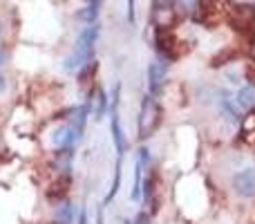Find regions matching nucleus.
I'll return each instance as SVG.
<instances>
[{
    "label": "nucleus",
    "mask_w": 255,
    "mask_h": 224,
    "mask_svg": "<svg viewBox=\"0 0 255 224\" xmlns=\"http://www.w3.org/2000/svg\"><path fill=\"white\" fill-rule=\"evenodd\" d=\"M97 40H99V25H97V22H92V25L85 27V29L81 31V36L76 38L74 52L65 58V70L67 72H74V70H79V67H83L85 63L92 61Z\"/></svg>",
    "instance_id": "nucleus-1"
},
{
    "label": "nucleus",
    "mask_w": 255,
    "mask_h": 224,
    "mask_svg": "<svg viewBox=\"0 0 255 224\" xmlns=\"http://www.w3.org/2000/svg\"><path fill=\"white\" fill-rule=\"evenodd\" d=\"M161 123V106L157 97H143L139 108V139H148Z\"/></svg>",
    "instance_id": "nucleus-2"
},
{
    "label": "nucleus",
    "mask_w": 255,
    "mask_h": 224,
    "mask_svg": "<svg viewBox=\"0 0 255 224\" xmlns=\"http://www.w3.org/2000/svg\"><path fill=\"white\" fill-rule=\"evenodd\" d=\"M168 79V61L166 58H157V61L150 63L148 67V90H150V97H159L166 85Z\"/></svg>",
    "instance_id": "nucleus-3"
},
{
    "label": "nucleus",
    "mask_w": 255,
    "mask_h": 224,
    "mask_svg": "<svg viewBox=\"0 0 255 224\" xmlns=\"http://www.w3.org/2000/svg\"><path fill=\"white\" fill-rule=\"evenodd\" d=\"M110 126H112V139H115V148H117V157H124L126 153V135L121 128V117H119V85L115 90V103H112V117H110Z\"/></svg>",
    "instance_id": "nucleus-4"
},
{
    "label": "nucleus",
    "mask_w": 255,
    "mask_h": 224,
    "mask_svg": "<svg viewBox=\"0 0 255 224\" xmlns=\"http://www.w3.org/2000/svg\"><path fill=\"white\" fill-rule=\"evenodd\" d=\"M231 22L235 25V29H255V4H235L231 9Z\"/></svg>",
    "instance_id": "nucleus-5"
},
{
    "label": "nucleus",
    "mask_w": 255,
    "mask_h": 224,
    "mask_svg": "<svg viewBox=\"0 0 255 224\" xmlns=\"http://www.w3.org/2000/svg\"><path fill=\"white\" fill-rule=\"evenodd\" d=\"M150 162V150L148 148H141L139 155H136V166H134V182H132V200H141V191H143V173L145 166Z\"/></svg>",
    "instance_id": "nucleus-6"
},
{
    "label": "nucleus",
    "mask_w": 255,
    "mask_h": 224,
    "mask_svg": "<svg viewBox=\"0 0 255 224\" xmlns=\"http://www.w3.org/2000/svg\"><path fill=\"white\" fill-rule=\"evenodd\" d=\"M233 189L242 198H255V168H247V171L238 173L233 177Z\"/></svg>",
    "instance_id": "nucleus-7"
},
{
    "label": "nucleus",
    "mask_w": 255,
    "mask_h": 224,
    "mask_svg": "<svg viewBox=\"0 0 255 224\" xmlns=\"http://www.w3.org/2000/svg\"><path fill=\"white\" fill-rule=\"evenodd\" d=\"M152 22L157 29H170L175 25V9H172V4H154Z\"/></svg>",
    "instance_id": "nucleus-8"
},
{
    "label": "nucleus",
    "mask_w": 255,
    "mask_h": 224,
    "mask_svg": "<svg viewBox=\"0 0 255 224\" xmlns=\"http://www.w3.org/2000/svg\"><path fill=\"white\" fill-rule=\"evenodd\" d=\"M81 135H83V132L76 130L72 123H67V126L58 128V130L54 132V144H56L58 148H72V146L81 139Z\"/></svg>",
    "instance_id": "nucleus-9"
},
{
    "label": "nucleus",
    "mask_w": 255,
    "mask_h": 224,
    "mask_svg": "<svg viewBox=\"0 0 255 224\" xmlns=\"http://www.w3.org/2000/svg\"><path fill=\"white\" fill-rule=\"evenodd\" d=\"M101 2L103 0H85V9L81 11V18L92 25V22L97 20V16H99V7H101Z\"/></svg>",
    "instance_id": "nucleus-10"
},
{
    "label": "nucleus",
    "mask_w": 255,
    "mask_h": 224,
    "mask_svg": "<svg viewBox=\"0 0 255 224\" xmlns=\"http://www.w3.org/2000/svg\"><path fill=\"white\" fill-rule=\"evenodd\" d=\"M238 106L244 110H251L255 108V88H242L238 92Z\"/></svg>",
    "instance_id": "nucleus-11"
},
{
    "label": "nucleus",
    "mask_w": 255,
    "mask_h": 224,
    "mask_svg": "<svg viewBox=\"0 0 255 224\" xmlns=\"http://www.w3.org/2000/svg\"><path fill=\"white\" fill-rule=\"evenodd\" d=\"M54 224H74V209L72 204H61V209L56 211V218H54Z\"/></svg>",
    "instance_id": "nucleus-12"
},
{
    "label": "nucleus",
    "mask_w": 255,
    "mask_h": 224,
    "mask_svg": "<svg viewBox=\"0 0 255 224\" xmlns=\"http://www.w3.org/2000/svg\"><path fill=\"white\" fill-rule=\"evenodd\" d=\"M94 99H97V101H94V110H92V114H94L97 119H101L103 114L108 112V99H106V92H103L101 88L94 90Z\"/></svg>",
    "instance_id": "nucleus-13"
},
{
    "label": "nucleus",
    "mask_w": 255,
    "mask_h": 224,
    "mask_svg": "<svg viewBox=\"0 0 255 224\" xmlns=\"http://www.w3.org/2000/svg\"><path fill=\"white\" fill-rule=\"evenodd\" d=\"M67 189H70V180H58L56 184H52V189L47 191V198L49 200H63V195L67 193Z\"/></svg>",
    "instance_id": "nucleus-14"
},
{
    "label": "nucleus",
    "mask_w": 255,
    "mask_h": 224,
    "mask_svg": "<svg viewBox=\"0 0 255 224\" xmlns=\"http://www.w3.org/2000/svg\"><path fill=\"white\" fill-rule=\"evenodd\" d=\"M94 74H97V63L94 61H90V63H85L83 67H81V72H79V83H90V81L94 79Z\"/></svg>",
    "instance_id": "nucleus-15"
},
{
    "label": "nucleus",
    "mask_w": 255,
    "mask_h": 224,
    "mask_svg": "<svg viewBox=\"0 0 255 224\" xmlns=\"http://www.w3.org/2000/svg\"><path fill=\"white\" fill-rule=\"evenodd\" d=\"M119 186H121V159L117 162V166H115V182H112V189H110V193H108L106 202H110V200L119 193Z\"/></svg>",
    "instance_id": "nucleus-16"
},
{
    "label": "nucleus",
    "mask_w": 255,
    "mask_h": 224,
    "mask_svg": "<svg viewBox=\"0 0 255 224\" xmlns=\"http://www.w3.org/2000/svg\"><path fill=\"white\" fill-rule=\"evenodd\" d=\"M132 224H152V220H150L148 213H139V216L134 218V222H132Z\"/></svg>",
    "instance_id": "nucleus-17"
},
{
    "label": "nucleus",
    "mask_w": 255,
    "mask_h": 224,
    "mask_svg": "<svg viewBox=\"0 0 255 224\" xmlns=\"http://www.w3.org/2000/svg\"><path fill=\"white\" fill-rule=\"evenodd\" d=\"M247 79L251 81V85H255V63H251V65L247 67Z\"/></svg>",
    "instance_id": "nucleus-18"
},
{
    "label": "nucleus",
    "mask_w": 255,
    "mask_h": 224,
    "mask_svg": "<svg viewBox=\"0 0 255 224\" xmlns=\"http://www.w3.org/2000/svg\"><path fill=\"white\" fill-rule=\"evenodd\" d=\"M128 20L134 22V4H132V0H128Z\"/></svg>",
    "instance_id": "nucleus-19"
},
{
    "label": "nucleus",
    "mask_w": 255,
    "mask_h": 224,
    "mask_svg": "<svg viewBox=\"0 0 255 224\" xmlns=\"http://www.w3.org/2000/svg\"><path fill=\"white\" fill-rule=\"evenodd\" d=\"M4 88H7V81H4V76L2 74H0V92H2V90Z\"/></svg>",
    "instance_id": "nucleus-20"
},
{
    "label": "nucleus",
    "mask_w": 255,
    "mask_h": 224,
    "mask_svg": "<svg viewBox=\"0 0 255 224\" xmlns=\"http://www.w3.org/2000/svg\"><path fill=\"white\" fill-rule=\"evenodd\" d=\"M79 224H88V218H85V211H81V222Z\"/></svg>",
    "instance_id": "nucleus-21"
},
{
    "label": "nucleus",
    "mask_w": 255,
    "mask_h": 224,
    "mask_svg": "<svg viewBox=\"0 0 255 224\" xmlns=\"http://www.w3.org/2000/svg\"><path fill=\"white\" fill-rule=\"evenodd\" d=\"M251 56H253V61H255V40H253V45H251Z\"/></svg>",
    "instance_id": "nucleus-22"
},
{
    "label": "nucleus",
    "mask_w": 255,
    "mask_h": 224,
    "mask_svg": "<svg viewBox=\"0 0 255 224\" xmlns=\"http://www.w3.org/2000/svg\"><path fill=\"white\" fill-rule=\"evenodd\" d=\"M2 61H4V54H2V52H0V65H2Z\"/></svg>",
    "instance_id": "nucleus-23"
},
{
    "label": "nucleus",
    "mask_w": 255,
    "mask_h": 224,
    "mask_svg": "<svg viewBox=\"0 0 255 224\" xmlns=\"http://www.w3.org/2000/svg\"><path fill=\"white\" fill-rule=\"evenodd\" d=\"M184 2H186V4H190V2H195V0H184Z\"/></svg>",
    "instance_id": "nucleus-24"
}]
</instances>
